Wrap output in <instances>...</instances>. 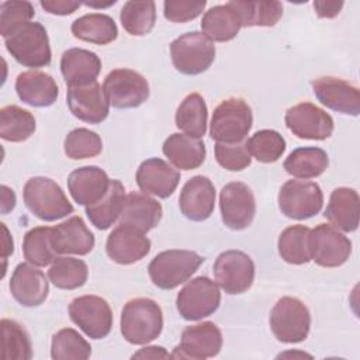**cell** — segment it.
I'll list each match as a JSON object with an SVG mask.
<instances>
[{
	"label": "cell",
	"mask_w": 360,
	"mask_h": 360,
	"mask_svg": "<svg viewBox=\"0 0 360 360\" xmlns=\"http://www.w3.org/2000/svg\"><path fill=\"white\" fill-rule=\"evenodd\" d=\"M121 335L131 345H148L163 329V312L150 298L138 297L127 301L121 311Z\"/></svg>",
	"instance_id": "cell-1"
},
{
	"label": "cell",
	"mask_w": 360,
	"mask_h": 360,
	"mask_svg": "<svg viewBox=\"0 0 360 360\" xmlns=\"http://www.w3.org/2000/svg\"><path fill=\"white\" fill-rule=\"evenodd\" d=\"M7 52L25 68H44L51 63L52 52L45 27L37 21H27L15 27L4 38Z\"/></svg>",
	"instance_id": "cell-2"
},
{
	"label": "cell",
	"mask_w": 360,
	"mask_h": 360,
	"mask_svg": "<svg viewBox=\"0 0 360 360\" xmlns=\"http://www.w3.org/2000/svg\"><path fill=\"white\" fill-rule=\"evenodd\" d=\"M24 204L37 218L52 222L73 212L62 187L49 177L35 176L27 180L22 190Z\"/></svg>",
	"instance_id": "cell-3"
},
{
	"label": "cell",
	"mask_w": 360,
	"mask_h": 360,
	"mask_svg": "<svg viewBox=\"0 0 360 360\" xmlns=\"http://www.w3.org/2000/svg\"><path fill=\"white\" fill-rule=\"evenodd\" d=\"M204 257L194 250L169 249L158 253L148 266L150 281L160 290H173L186 283L202 264Z\"/></svg>",
	"instance_id": "cell-4"
},
{
	"label": "cell",
	"mask_w": 360,
	"mask_h": 360,
	"mask_svg": "<svg viewBox=\"0 0 360 360\" xmlns=\"http://www.w3.org/2000/svg\"><path fill=\"white\" fill-rule=\"evenodd\" d=\"M253 124L250 105L240 97L222 100L214 110L210 135L222 143L243 142Z\"/></svg>",
	"instance_id": "cell-5"
},
{
	"label": "cell",
	"mask_w": 360,
	"mask_h": 360,
	"mask_svg": "<svg viewBox=\"0 0 360 360\" xmlns=\"http://www.w3.org/2000/svg\"><path fill=\"white\" fill-rule=\"evenodd\" d=\"M269 322L277 340L283 343H300L308 338L311 314L301 300L283 297L271 308Z\"/></svg>",
	"instance_id": "cell-6"
},
{
	"label": "cell",
	"mask_w": 360,
	"mask_h": 360,
	"mask_svg": "<svg viewBox=\"0 0 360 360\" xmlns=\"http://www.w3.org/2000/svg\"><path fill=\"white\" fill-rule=\"evenodd\" d=\"M170 56L176 70L187 76H195L212 65L215 45L202 32L191 31L172 41Z\"/></svg>",
	"instance_id": "cell-7"
},
{
	"label": "cell",
	"mask_w": 360,
	"mask_h": 360,
	"mask_svg": "<svg viewBox=\"0 0 360 360\" xmlns=\"http://www.w3.org/2000/svg\"><path fill=\"white\" fill-rule=\"evenodd\" d=\"M219 287L207 276H198L187 281L176 298V308L186 321L207 318L219 308Z\"/></svg>",
	"instance_id": "cell-8"
},
{
	"label": "cell",
	"mask_w": 360,
	"mask_h": 360,
	"mask_svg": "<svg viewBox=\"0 0 360 360\" xmlns=\"http://www.w3.org/2000/svg\"><path fill=\"white\" fill-rule=\"evenodd\" d=\"M278 208L287 218L302 221L316 215L323 205V193L318 183L287 180L278 191Z\"/></svg>",
	"instance_id": "cell-9"
},
{
	"label": "cell",
	"mask_w": 360,
	"mask_h": 360,
	"mask_svg": "<svg viewBox=\"0 0 360 360\" xmlns=\"http://www.w3.org/2000/svg\"><path fill=\"white\" fill-rule=\"evenodd\" d=\"M105 97L114 108H136L149 97L148 80L138 72L127 68L111 70L103 83Z\"/></svg>",
	"instance_id": "cell-10"
},
{
	"label": "cell",
	"mask_w": 360,
	"mask_h": 360,
	"mask_svg": "<svg viewBox=\"0 0 360 360\" xmlns=\"http://www.w3.org/2000/svg\"><path fill=\"white\" fill-rule=\"evenodd\" d=\"M214 277L226 294L236 295L248 291L255 280V263L242 250L231 249L218 255L212 266Z\"/></svg>",
	"instance_id": "cell-11"
},
{
	"label": "cell",
	"mask_w": 360,
	"mask_h": 360,
	"mask_svg": "<svg viewBox=\"0 0 360 360\" xmlns=\"http://www.w3.org/2000/svg\"><path fill=\"white\" fill-rule=\"evenodd\" d=\"M309 255L321 267H339L352 255L350 239L329 224H319L309 231Z\"/></svg>",
	"instance_id": "cell-12"
},
{
	"label": "cell",
	"mask_w": 360,
	"mask_h": 360,
	"mask_svg": "<svg viewBox=\"0 0 360 360\" xmlns=\"http://www.w3.org/2000/svg\"><path fill=\"white\" fill-rule=\"evenodd\" d=\"M69 316L89 338L103 339L112 328L110 304L98 295H82L69 304Z\"/></svg>",
	"instance_id": "cell-13"
},
{
	"label": "cell",
	"mask_w": 360,
	"mask_h": 360,
	"mask_svg": "<svg viewBox=\"0 0 360 360\" xmlns=\"http://www.w3.org/2000/svg\"><path fill=\"white\" fill-rule=\"evenodd\" d=\"M221 218L232 231L246 229L256 215V200L250 187L242 181L225 184L219 193Z\"/></svg>",
	"instance_id": "cell-14"
},
{
	"label": "cell",
	"mask_w": 360,
	"mask_h": 360,
	"mask_svg": "<svg viewBox=\"0 0 360 360\" xmlns=\"http://www.w3.org/2000/svg\"><path fill=\"white\" fill-rule=\"evenodd\" d=\"M287 128L301 139L323 141L333 134V118L318 105L304 101L285 111Z\"/></svg>",
	"instance_id": "cell-15"
},
{
	"label": "cell",
	"mask_w": 360,
	"mask_h": 360,
	"mask_svg": "<svg viewBox=\"0 0 360 360\" xmlns=\"http://www.w3.org/2000/svg\"><path fill=\"white\" fill-rule=\"evenodd\" d=\"M222 332L211 321L187 326L180 339V345L174 347L172 357L204 360L215 357L222 349Z\"/></svg>",
	"instance_id": "cell-16"
},
{
	"label": "cell",
	"mask_w": 360,
	"mask_h": 360,
	"mask_svg": "<svg viewBox=\"0 0 360 360\" xmlns=\"http://www.w3.org/2000/svg\"><path fill=\"white\" fill-rule=\"evenodd\" d=\"M66 100L70 112L80 121L100 124L108 117L110 103L97 80L68 87Z\"/></svg>",
	"instance_id": "cell-17"
},
{
	"label": "cell",
	"mask_w": 360,
	"mask_h": 360,
	"mask_svg": "<svg viewBox=\"0 0 360 360\" xmlns=\"http://www.w3.org/2000/svg\"><path fill=\"white\" fill-rule=\"evenodd\" d=\"M315 97L328 108L357 117L360 112L359 87L333 76H322L311 82Z\"/></svg>",
	"instance_id": "cell-18"
},
{
	"label": "cell",
	"mask_w": 360,
	"mask_h": 360,
	"mask_svg": "<svg viewBox=\"0 0 360 360\" xmlns=\"http://www.w3.org/2000/svg\"><path fill=\"white\" fill-rule=\"evenodd\" d=\"M149 250V238L143 232L122 224L112 229L105 242L107 256L112 262L124 266L142 260Z\"/></svg>",
	"instance_id": "cell-19"
},
{
	"label": "cell",
	"mask_w": 360,
	"mask_h": 360,
	"mask_svg": "<svg viewBox=\"0 0 360 360\" xmlns=\"http://www.w3.org/2000/svg\"><path fill=\"white\" fill-rule=\"evenodd\" d=\"M10 292L22 307H38L48 298L49 284L45 274L31 263H18L10 278Z\"/></svg>",
	"instance_id": "cell-20"
},
{
	"label": "cell",
	"mask_w": 360,
	"mask_h": 360,
	"mask_svg": "<svg viewBox=\"0 0 360 360\" xmlns=\"http://www.w3.org/2000/svg\"><path fill=\"white\" fill-rule=\"evenodd\" d=\"M179 207L181 214L195 222L211 217L215 207V187L207 176H194L186 181L180 191Z\"/></svg>",
	"instance_id": "cell-21"
},
{
	"label": "cell",
	"mask_w": 360,
	"mask_h": 360,
	"mask_svg": "<svg viewBox=\"0 0 360 360\" xmlns=\"http://www.w3.org/2000/svg\"><path fill=\"white\" fill-rule=\"evenodd\" d=\"M135 179L145 194L167 198L177 188L180 172L160 158H150L139 165Z\"/></svg>",
	"instance_id": "cell-22"
},
{
	"label": "cell",
	"mask_w": 360,
	"mask_h": 360,
	"mask_svg": "<svg viewBox=\"0 0 360 360\" xmlns=\"http://www.w3.org/2000/svg\"><path fill=\"white\" fill-rule=\"evenodd\" d=\"M110 183L108 174L97 166L75 169L68 177V188L72 198L84 207L100 201L107 194Z\"/></svg>",
	"instance_id": "cell-23"
},
{
	"label": "cell",
	"mask_w": 360,
	"mask_h": 360,
	"mask_svg": "<svg viewBox=\"0 0 360 360\" xmlns=\"http://www.w3.org/2000/svg\"><path fill=\"white\" fill-rule=\"evenodd\" d=\"M94 243L93 232L77 215L52 228V245L58 253L84 256L93 250Z\"/></svg>",
	"instance_id": "cell-24"
},
{
	"label": "cell",
	"mask_w": 360,
	"mask_h": 360,
	"mask_svg": "<svg viewBox=\"0 0 360 360\" xmlns=\"http://www.w3.org/2000/svg\"><path fill=\"white\" fill-rule=\"evenodd\" d=\"M14 87L18 98L31 107H49L59 96L55 79L41 70H27L20 73Z\"/></svg>",
	"instance_id": "cell-25"
},
{
	"label": "cell",
	"mask_w": 360,
	"mask_h": 360,
	"mask_svg": "<svg viewBox=\"0 0 360 360\" xmlns=\"http://www.w3.org/2000/svg\"><path fill=\"white\" fill-rule=\"evenodd\" d=\"M162 205L155 198L145 193L131 191L125 197L124 210L120 217V224L132 226L143 233L149 232L162 219Z\"/></svg>",
	"instance_id": "cell-26"
},
{
	"label": "cell",
	"mask_w": 360,
	"mask_h": 360,
	"mask_svg": "<svg viewBox=\"0 0 360 360\" xmlns=\"http://www.w3.org/2000/svg\"><path fill=\"white\" fill-rule=\"evenodd\" d=\"M325 218L343 232H354L360 218V198L354 188L338 187L332 191L325 210Z\"/></svg>",
	"instance_id": "cell-27"
},
{
	"label": "cell",
	"mask_w": 360,
	"mask_h": 360,
	"mask_svg": "<svg viewBox=\"0 0 360 360\" xmlns=\"http://www.w3.org/2000/svg\"><path fill=\"white\" fill-rule=\"evenodd\" d=\"M60 72L68 87L86 84L100 75L101 59L89 49L70 48L62 53Z\"/></svg>",
	"instance_id": "cell-28"
},
{
	"label": "cell",
	"mask_w": 360,
	"mask_h": 360,
	"mask_svg": "<svg viewBox=\"0 0 360 360\" xmlns=\"http://www.w3.org/2000/svg\"><path fill=\"white\" fill-rule=\"evenodd\" d=\"M162 150L169 162L180 170H193L200 167L207 155L205 145L201 139L179 132L166 138Z\"/></svg>",
	"instance_id": "cell-29"
},
{
	"label": "cell",
	"mask_w": 360,
	"mask_h": 360,
	"mask_svg": "<svg viewBox=\"0 0 360 360\" xmlns=\"http://www.w3.org/2000/svg\"><path fill=\"white\" fill-rule=\"evenodd\" d=\"M240 28L239 15L229 3L211 7L204 13L201 20L202 34L217 42H228L233 39Z\"/></svg>",
	"instance_id": "cell-30"
},
{
	"label": "cell",
	"mask_w": 360,
	"mask_h": 360,
	"mask_svg": "<svg viewBox=\"0 0 360 360\" xmlns=\"http://www.w3.org/2000/svg\"><path fill=\"white\" fill-rule=\"evenodd\" d=\"M70 31L77 39L96 45H107L118 37L115 21L101 13H90L76 18L70 25Z\"/></svg>",
	"instance_id": "cell-31"
},
{
	"label": "cell",
	"mask_w": 360,
	"mask_h": 360,
	"mask_svg": "<svg viewBox=\"0 0 360 360\" xmlns=\"http://www.w3.org/2000/svg\"><path fill=\"white\" fill-rule=\"evenodd\" d=\"M125 188L120 180H111L107 194L96 204L86 207V214L90 222L100 231L108 229L120 219L125 204Z\"/></svg>",
	"instance_id": "cell-32"
},
{
	"label": "cell",
	"mask_w": 360,
	"mask_h": 360,
	"mask_svg": "<svg viewBox=\"0 0 360 360\" xmlns=\"http://www.w3.org/2000/svg\"><path fill=\"white\" fill-rule=\"evenodd\" d=\"M283 166L288 174L297 179H315L328 169L329 158L322 148L304 146L294 149Z\"/></svg>",
	"instance_id": "cell-33"
},
{
	"label": "cell",
	"mask_w": 360,
	"mask_h": 360,
	"mask_svg": "<svg viewBox=\"0 0 360 360\" xmlns=\"http://www.w3.org/2000/svg\"><path fill=\"white\" fill-rule=\"evenodd\" d=\"M208 110L205 100L198 93H190L183 98L176 111V127L186 135L202 138L207 131Z\"/></svg>",
	"instance_id": "cell-34"
},
{
	"label": "cell",
	"mask_w": 360,
	"mask_h": 360,
	"mask_svg": "<svg viewBox=\"0 0 360 360\" xmlns=\"http://www.w3.org/2000/svg\"><path fill=\"white\" fill-rule=\"evenodd\" d=\"M35 118L18 105H6L0 110V136L8 142H24L35 132Z\"/></svg>",
	"instance_id": "cell-35"
},
{
	"label": "cell",
	"mask_w": 360,
	"mask_h": 360,
	"mask_svg": "<svg viewBox=\"0 0 360 360\" xmlns=\"http://www.w3.org/2000/svg\"><path fill=\"white\" fill-rule=\"evenodd\" d=\"M239 15L242 27H273L283 15L280 1H228Z\"/></svg>",
	"instance_id": "cell-36"
},
{
	"label": "cell",
	"mask_w": 360,
	"mask_h": 360,
	"mask_svg": "<svg viewBox=\"0 0 360 360\" xmlns=\"http://www.w3.org/2000/svg\"><path fill=\"white\" fill-rule=\"evenodd\" d=\"M309 231L311 229L305 225H292L280 233L277 248L284 262L300 266L311 260Z\"/></svg>",
	"instance_id": "cell-37"
},
{
	"label": "cell",
	"mask_w": 360,
	"mask_h": 360,
	"mask_svg": "<svg viewBox=\"0 0 360 360\" xmlns=\"http://www.w3.org/2000/svg\"><path fill=\"white\" fill-rule=\"evenodd\" d=\"M22 255L34 266L44 267L58 259V252L52 245V228L35 226L24 235Z\"/></svg>",
	"instance_id": "cell-38"
},
{
	"label": "cell",
	"mask_w": 360,
	"mask_h": 360,
	"mask_svg": "<svg viewBox=\"0 0 360 360\" xmlns=\"http://www.w3.org/2000/svg\"><path fill=\"white\" fill-rule=\"evenodd\" d=\"M1 326V357L4 360H30L32 345L28 332L14 319L3 318Z\"/></svg>",
	"instance_id": "cell-39"
},
{
	"label": "cell",
	"mask_w": 360,
	"mask_h": 360,
	"mask_svg": "<svg viewBox=\"0 0 360 360\" xmlns=\"http://www.w3.org/2000/svg\"><path fill=\"white\" fill-rule=\"evenodd\" d=\"M48 277L56 288L76 290L86 284L89 267L82 259L60 256L49 267Z\"/></svg>",
	"instance_id": "cell-40"
},
{
	"label": "cell",
	"mask_w": 360,
	"mask_h": 360,
	"mask_svg": "<svg viewBox=\"0 0 360 360\" xmlns=\"http://www.w3.org/2000/svg\"><path fill=\"white\" fill-rule=\"evenodd\" d=\"M124 30L134 37L149 34L156 22V6L153 1H127L120 13Z\"/></svg>",
	"instance_id": "cell-41"
},
{
	"label": "cell",
	"mask_w": 360,
	"mask_h": 360,
	"mask_svg": "<svg viewBox=\"0 0 360 360\" xmlns=\"http://www.w3.org/2000/svg\"><path fill=\"white\" fill-rule=\"evenodd\" d=\"M90 354V343L72 328H63L52 336L51 357L53 360H86Z\"/></svg>",
	"instance_id": "cell-42"
},
{
	"label": "cell",
	"mask_w": 360,
	"mask_h": 360,
	"mask_svg": "<svg viewBox=\"0 0 360 360\" xmlns=\"http://www.w3.org/2000/svg\"><path fill=\"white\" fill-rule=\"evenodd\" d=\"M246 146L257 162L273 163L284 155L285 139L274 129H260L246 141Z\"/></svg>",
	"instance_id": "cell-43"
},
{
	"label": "cell",
	"mask_w": 360,
	"mask_h": 360,
	"mask_svg": "<svg viewBox=\"0 0 360 360\" xmlns=\"http://www.w3.org/2000/svg\"><path fill=\"white\" fill-rule=\"evenodd\" d=\"M63 149L66 156L73 160L90 159L101 153L103 141L94 131L87 128H76L66 135Z\"/></svg>",
	"instance_id": "cell-44"
},
{
	"label": "cell",
	"mask_w": 360,
	"mask_h": 360,
	"mask_svg": "<svg viewBox=\"0 0 360 360\" xmlns=\"http://www.w3.org/2000/svg\"><path fill=\"white\" fill-rule=\"evenodd\" d=\"M35 10L30 1L25 0H7L0 6V32L6 38L15 27L22 22L31 21Z\"/></svg>",
	"instance_id": "cell-45"
},
{
	"label": "cell",
	"mask_w": 360,
	"mask_h": 360,
	"mask_svg": "<svg viewBox=\"0 0 360 360\" xmlns=\"http://www.w3.org/2000/svg\"><path fill=\"white\" fill-rule=\"evenodd\" d=\"M214 152L218 165L229 172H240L252 163V156L245 141L238 143L217 142Z\"/></svg>",
	"instance_id": "cell-46"
},
{
	"label": "cell",
	"mask_w": 360,
	"mask_h": 360,
	"mask_svg": "<svg viewBox=\"0 0 360 360\" xmlns=\"http://www.w3.org/2000/svg\"><path fill=\"white\" fill-rule=\"evenodd\" d=\"M205 0H166L163 3V15L172 22H187L197 18L205 8Z\"/></svg>",
	"instance_id": "cell-47"
},
{
	"label": "cell",
	"mask_w": 360,
	"mask_h": 360,
	"mask_svg": "<svg viewBox=\"0 0 360 360\" xmlns=\"http://www.w3.org/2000/svg\"><path fill=\"white\" fill-rule=\"evenodd\" d=\"M39 4L46 13L55 15H69L80 7L79 1L70 0H41Z\"/></svg>",
	"instance_id": "cell-48"
},
{
	"label": "cell",
	"mask_w": 360,
	"mask_h": 360,
	"mask_svg": "<svg viewBox=\"0 0 360 360\" xmlns=\"http://www.w3.org/2000/svg\"><path fill=\"white\" fill-rule=\"evenodd\" d=\"M343 4H345L343 1H336V0H316L314 1V8L318 17L333 18L340 13Z\"/></svg>",
	"instance_id": "cell-49"
},
{
	"label": "cell",
	"mask_w": 360,
	"mask_h": 360,
	"mask_svg": "<svg viewBox=\"0 0 360 360\" xmlns=\"http://www.w3.org/2000/svg\"><path fill=\"white\" fill-rule=\"evenodd\" d=\"M172 354H169L165 347L162 346H146L132 354V359H169Z\"/></svg>",
	"instance_id": "cell-50"
},
{
	"label": "cell",
	"mask_w": 360,
	"mask_h": 360,
	"mask_svg": "<svg viewBox=\"0 0 360 360\" xmlns=\"http://www.w3.org/2000/svg\"><path fill=\"white\" fill-rule=\"evenodd\" d=\"M15 207V194L14 191L7 187L6 184H1V214H8Z\"/></svg>",
	"instance_id": "cell-51"
},
{
	"label": "cell",
	"mask_w": 360,
	"mask_h": 360,
	"mask_svg": "<svg viewBox=\"0 0 360 360\" xmlns=\"http://www.w3.org/2000/svg\"><path fill=\"white\" fill-rule=\"evenodd\" d=\"M0 225H1V231H3V239H1V243H3V248H1V250H3V262H6L7 257L11 256L13 252H14V242H13V238H11L6 224L1 222Z\"/></svg>",
	"instance_id": "cell-52"
},
{
	"label": "cell",
	"mask_w": 360,
	"mask_h": 360,
	"mask_svg": "<svg viewBox=\"0 0 360 360\" xmlns=\"http://www.w3.org/2000/svg\"><path fill=\"white\" fill-rule=\"evenodd\" d=\"M86 6H90V7H108V6H112V4H115V0H112V1H108V3H105V4H100V3H84Z\"/></svg>",
	"instance_id": "cell-53"
},
{
	"label": "cell",
	"mask_w": 360,
	"mask_h": 360,
	"mask_svg": "<svg viewBox=\"0 0 360 360\" xmlns=\"http://www.w3.org/2000/svg\"><path fill=\"white\" fill-rule=\"evenodd\" d=\"M285 356H292V357H295V356H301V357H311L309 354H307V353H302V352H300V353H292V352H288V353H283V354H280L278 357H285Z\"/></svg>",
	"instance_id": "cell-54"
}]
</instances>
